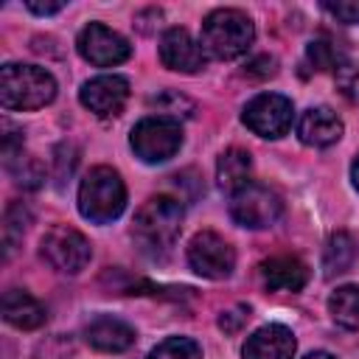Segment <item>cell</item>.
Instances as JSON below:
<instances>
[{
  "label": "cell",
  "mask_w": 359,
  "mask_h": 359,
  "mask_svg": "<svg viewBox=\"0 0 359 359\" xmlns=\"http://www.w3.org/2000/svg\"><path fill=\"white\" fill-rule=\"evenodd\" d=\"M182 202L177 196H151L140 205L135 224H132V236L137 241V247L146 255H163L174 247L180 230H182Z\"/></svg>",
  "instance_id": "6da1fadb"
},
{
  "label": "cell",
  "mask_w": 359,
  "mask_h": 359,
  "mask_svg": "<svg viewBox=\"0 0 359 359\" xmlns=\"http://www.w3.org/2000/svg\"><path fill=\"white\" fill-rule=\"evenodd\" d=\"M56 98V79L36 65H3L0 104L6 109H39Z\"/></svg>",
  "instance_id": "7a4b0ae2"
},
{
  "label": "cell",
  "mask_w": 359,
  "mask_h": 359,
  "mask_svg": "<svg viewBox=\"0 0 359 359\" xmlns=\"http://www.w3.org/2000/svg\"><path fill=\"white\" fill-rule=\"evenodd\" d=\"M255 39L252 20L238 8H216L202 22V50L213 59H236Z\"/></svg>",
  "instance_id": "3957f363"
},
{
  "label": "cell",
  "mask_w": 359,
  "mask_h": 359,
  "mask_svg": "<svg viewBox=\"0 0 359 359\" xmlns=\"http://www.w3.org/2000/svg\"><path fill=\"white\" fill-rule=\"evenodd\" d=\"M126 208V185L121 174L109 165L93 168L79 185V210L84 219L95 224H107L118 219Z\"/></svg>",
  "instance_id": "277c9868"
},
{
  "label": "cell",
  "mask_w": 359,
  "mask_h": 359,
  "mask_svg": "<svg viewBox=\"0 0 359 359\" xmlns=\"http://www.w3.org/2000/svg\"><path fill=\"white\" fill-rule=\"evenodd\" d=\"M129 143H132V151L143 163H165L182 146V126L174 118L151 115L135 123Z\"/></svg>",
  "instance_id": "5b68a950"
},
{
  "label": "cell",
  "mask_w": 359,
  "mask_h": 359,
  "mask_svg": "<svg viewBox=\"0 0 359 359\" xmlns=\"http://www.w3.org/2000/svg\"><path fill=\"white\" fill-rule=\"evenodd\" d=\"M39 252H42V258L50 264V269L65 272V275L81 272V269L90 264V258H93L90 241H87L76 227H70V224H53V227L42 236Z\"/></svg>",
  "instance_id": "8992f818"
},
{
  "label": "cell",
  "mask_w": 359,
  "mask_h": 359,
  "mask_svg": "<svg viewBox=\"0 0 359 359\" xmlns=\"http://www.w3.org/2000/svg\"><path fill=\"white\" fill-rule=\"evenodd\" d=\"M280 210H283L280 196L269 185H261V182H250L247 188H241L230 199L233 222L241 227H250V230H261V227L275 224Z\"/></svg>",
  "instance_id": "52a82bcc"
},
{
  "label": "cell",
  "mask_w": 359,
  "mask_h": 359,
  "mask_svg": "<svg viewBox=\"0 0 359 359\" xmlns=\"http://www.w3.org/2000/svg\"><path fill=\"white\" fill-rule=\"evenodd\" d=\"M292 118H294L292 101L286 95H278V93H261V95H255L244 107V115H241V121H244L247 129H252L255 135L269 137V140L286 135L289 126H292Z\"/></svg>",
  "instance_id": "ba28073f"
},
{
  "label": "cell",
  "mask_w": 359,
  "mask_h": 359,
  "mask_svg": "<svg viewBox=\"0 0 359 359\" xmlns=\"http://www.w3.org/2000/svg\"><path fill=\"white\" fill-rule=\"evenodd\" d=\"M188 264L194 272L210 280H222L233 272L236 266V252L233 247L213 230H202L191 238L188 244Z\"/></svg>",
  "instance_id": "9c48e42d"
},
{
  "label": "cell",
  "mask_w": 359,
  "mask_h": 359,
  "mask_svg": "<svg viewBox=\"0 0 359 359\" xmlns=\"http://www.w3.org/2000/svg\"><path fill=\"white\" fill-rule=\"evenodd\" d=\"M76 48L79 53L95 65V67H112V65H121L129 59L132 53V45L112 28L101 25V22H90L79 31V39H76Z\"/></svg>",
  "instance_id": "30bf717a"
},
{
  "label": "cell",
  "mask_w": 359,
  "mask_h": 359,
  "mask_svg": "<svg viewBox=\"0 0 359 359\" xmlns=\"http://www.w3.org/2000/svg\"><path fill=\"white\" fill-rule=\"evenodd\" d=\"M79 101L98 118H109V115H121V109L129 101V81L123 76H95L90 81H84Z\"/></svg>",
  "instance_id": "8fae6325"
},
{
  "label": "cell",
  "mask_w": 359,
  "mask_h": 359,
  "mask_svg": "<svg viewBox=\"0 0 359 359\" xmlns=\"http://www.w3.org/2000/svg\"><path fill=\"white\" fill-rule=\"evenodd\" d=\"M160 62L177 73H196L205 65V50L185 28H168L160 36Z\"/></svg>",
  "instance_id": "7c38bea8"
},
{
  "label": "cell",
  "mask_w": 359,
  "mask_h": 359,
  "mask_svg": "<svg viewBox=\"0 0 359 359\" xmlns=\"http://www.w3.org/2000/svg\"><path fill=\"white\" fill-rule=\"evenodd\" d=\"M294 334L286 325L269 323L252 331L244 342V359H294Z\"/></svg>",
  "instance_id": "4fadbf2b"
},
{
  "label": "cell",
  "mask_w": 359,
  "mask_h": 359,
  "mask_svg": "<svg viewBox=\"0 0 359 359\" xmlns=\"http://www.w3.org/2000/svg\"><path fill=\"white\" fill-rule=\"evenodd\" d=\"M258 272L264 286L275 292H300L309 280V266L294 255H272L258 266Z\"/></svg>",
  "instance_id": "5bb4252c"
},
{
  "label": "cell",
  "mask_w": 359,
  "mask_h": 359,
  "mask_svg": "<svg viewBox=\"0 0 359 359\" xmlns=\"http://www.w3.org/2000/svg\"><path fill=\"white\" fill-rule=\"evenodd\" d=\"M84 339L90 348L104 351V353H121L135 342V328L126 325L118 317H95L84 325Z\"/></svg>",
  "instance_id": "9a60e30c"
},
{
  "label": "cell",
  "mask_w": 359,
  "mask_h": 359,
  "mask_svg": "<svg viewBox=\"0 0 359 359\" xmlns=\"http://www.w3.org/2000/svg\"><path fill=\"white\" fill-rule=\"evenodd\" d=\"M297 135H300V140L306 146L323 149V146H331V143H337L342 137V121L328 107H311V109H306L300 115Z\"/></svg>",
  "instance_id": "2e32d148"
},
{
  "label": "cell",
  "mask_w": 359,
  "mask_h": 359,
  "mask_svg": "<svg viewBox=\"0 0 359 359\" xmlns=\"http://www.w3.org/2000/svg\"><path fill=\"white\" fill-rule=\"evenodd\" d=\"M3 317L8 325H14L20 331H34V328L45 325L48 311L34 294H28L22 289H8L3 294Z\"/></svg>",
  "instance_id": "e0dca14e"
},
{
  "label": "cell",
  "mask_w": 359,
  "mask_h": 359,
  "mask_svg": "<svg viewBox=\"0 0 359 359\" xmlns=\"http://www.w3.org/2000/svg\"><path fill=\"white\" fill-rule=\"evenodd\" d=\"M250 174H252V157L244 149H227L216 163L219 188L227 194H238L241 188H247Z\"/></svg>",
  "instance_id": "ac0fdd59"
},
{
  "label": "cell",
  "mask_w": 359,
  "mask_h": 359,
  "mask_svg": "<svg viewBox=\"0 0 359 359\" xmlns=\"http://www.w3.org/2000/svg\"><path fill=\"white\" fill-rule=\"evenodd\" d=\"M353 261H356V241H353V236L345 233V230L331 233V238L325 241V250H323V272H325V278L348 272L353 266Z\"/></svg>",
  "instance_id": "d6986e66"
},
{
  "label": "cell",
  "mask_w": 359,
  "mask_h": 359,
  "mask_svg": "<svg viewBox=\"0 0 359 359\" xmlns=\"http://www.w3.org/2000/svg\"><path fill=\"white\" fill-rule=\"evenodd\" d=\"M306 59H309V65L314 67V70H339L342 65H345V48L334 39V36H328V34H323V36H314L309 45H306Z\"/></svg>",
  "instance_id": "ffe728a7"
},
{
  "label": "cell",
  "mask_w": 359,
  "mask_h": 359,
  "mask_svg": "<svg viewBox=\"0 0 359 359\" xmlns=\"http://www.w3.org/2000/svg\"><path fill=\"white\" fill-rule=\"evenodd\" d=\"M328 311L342 328L359 331V286H339L328 297Z\"/></svg>",
  "instance_id": "44dd1931"
},
{
  "label": "cell",
  "mask_w": 359,
  "mask_h": 359,
  "mask_svg": "<svg viewBox=\"0 0 359 359\" xmlns=\"http://www.w3.org/2000/svg\"><path fill=\"white\" fill-rule=\"evenodd\" d=\"M6 168H8V174L14 177V182L22 185V188H39V185L45 182V165H42L34 154L20 151V154H14L11 160H6Z\"/></svg>",
  "instance_id": "7402d4cb"
},
{
  "label": "cell",
  "mask_w": 359,
  "mask_h": 359,
  "mask_svg": "<svg viewBox=\"0 0 359 359\" xmlns=\"http://www.w3.org/2000/svg\"><path fill=\"white\" fill-rule=\"evenodd\" d=\"M31 224V213L22 202H11L6 208V216H3V244H6V255H11L14 244L22 238V233L28 230Z\"/></svg>",
  "instance_id": "603a6c76"
},
{
  "label": "cell",
  "mask_w": 359,
  "mask_h": 359,
  "mask_svg": "<svg viewBox=\"0 0 359 359\" xmlns=\"http://www.w3.org/2000/svg\"><path fill=\"white\" fill-rule=\"evenodd\" d=\"M149 359H202V348L188 337H168L149 353Z\"/></svg>",
  "instance_id": "cb8c5ba5"
},
{
  "label": "cell",
  "mask_w": 359,
  "mask_h": 359,
  "mask_svg": "<svg viewBox=\"0 0 359 359\" xmlns=\"http://www.w3.org/2000/svg\"><path fill=\"white\" fill-rule=\"evenodd\" d=\"M70 356H73V342L65 334H53L34 348L31 359H70Z\"/></svg>",
  "instance_id": "d4e9b609"
},
{
  "label": "cell",
  "mask_w": 359,
  "mask_h": 359,
  "mask_svg": "<svg viewBox=\"0 0 359 359\" xmlns=\"http://www.w3.org/2000/svg\"><path fill=\"white\" fill-rule=\"evenodd\" d=\"M337 87L351 104H359V62H345L337 70Z\"/></svg>",
  "instance_id": "484cf974"
},
{
  "label": "cell",
  "mask_w": 359,
  "mask_h": 359,
  "mask_svg": "<svg viewBox=\"0 0 359 359\" xmlns=\"http://www.w3.org/2000/svg\"><path fill=\"white\" fill-rule=\"evenodd\" d=\"M151 107H157L165 118H174V121H177V115H182L180 109H185V115H191V109H194V104L180 93H160L151 98Z\"/></svg>",
  "instance_id": "4316f807"
},
{
  "label": "cell",
  "mask_w": 359,
  "mask_h": 359,
  "mask_svg": "<svg viewBox=\"0 0 359 359\" xmlns=\"http://www.w3.org/2000/svg\"><path fill=\"white\" fill-rule=\"evenodd\" d=\"M323 8L334 20L345 22V25H356L359 22V0H325Z\"/></svg>",
  "instance_id": "83f0119b"
},
{
  "label": "cell",
  "mask_w": 359,
  "mask_h": 359,
  "mask_svg": "<svg viewBox=\"0 0 359 359\" xmlns=\"http://www.w3.org/2000/svg\"><path fill=\"white\" fill-rule=\"evenodd\" d=\"M244 73H247L250 79H269V76L278 73V62H275V56L261 53V56H252V59L244 65Z\"/></svg>",
  "instance_id": "f1b7e54d"
},
{
  "label": "cell",
  "mask_w": 359,
  "mask_h": 359,
  "mask_svg": "<svg viewBox=\"0 0 359 359\" xmlns=\"http://www.w3.org/2000/svg\"><path fill=\"white\" fill-rule=\"evenodd\" d=\"M247 320H250V306H233V309L222 311L219 328H222L224 334H236V331H241V325H244Z\"/></svg>",
  "instance_id": "f546056e"
},
{
  "label": "cell",
  "mask_w": 359,
  "mask_h": 359,
  "mask_svg": "<svg viewBox=\"0 0 359 359\" xmlns=\"http://www.w3.org/2000/svg\"><path fill=\"white\" fill-rule=\"evenodd\" d=\"M76 149L70 146V143H62V146H56V177L59 180H67L70 174H73V168H76Z\"/></svg>",
  "instance_id": "4dcf8cb0"
},
{
  "label": "cell",
  "mask_w": 359,
  "mask_h": 359,
  "mask_svg": "<svg viewBox=\"0 0 359 359\" xmlns=\"http://www.w3.org/2000/svg\"><path fill=\"white\" fill-rule=\"evenodd\" d=\"M25 6H28L34 14H56V11L65 8V3H36V0H28Z\"/></svg>",
  "instance_id": "1f68e13d"
},
{
  "label": "cell",
  "mask_w": 359,
  "mask_h": 359,
  "mask_svg": "<svg viewBox=\"0 0 359 359\" xmlns=\"http://www.w3.org/2000/svg\"><path fill=\"white\" fill-rule=\"evenodd\" d=\"M351 180H353V185H356V191H359V157H356L353 165H351Z\"/></svg>",
  "instance_id": "d6a6232c"
},
{
  "label": "cell",
  "mask_w": 359,
  "mask_h": 359,
  "mask_svg": "<svg viewBox=\"0 0 359 359\" xmlns=\"http://www.w3.org/2000/svg\"><path fill=\"white\" fill-rule=\"evenodd\" d=\"M306 359H334L331 353H325V351H314V353H309Z\"/></svg>",
  "instance_id": "836d02e7"
}]
</instances>
